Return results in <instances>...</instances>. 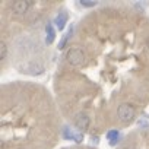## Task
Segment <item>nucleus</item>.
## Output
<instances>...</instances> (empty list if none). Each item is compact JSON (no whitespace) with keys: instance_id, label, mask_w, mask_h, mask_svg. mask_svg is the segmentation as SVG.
I'll return each instance as SVG.
<instances>
[{"instance_id":"6","label":"nucleus","mask_w":149,"mask_h":149,"mask_svg":"<svg viewBox=\"0 0 149 149\" xmlns=\"http://www.w3.org/2000/svg\"><path fill=\"white\" fill-rule=\"evenodd\" d=\"M67 13L64 12V10H60L58 12V15L56 16V26H57V29L58 31H61V29H64V26H66V24H67Z\"/></svg>"},{"instance_id":"10","label":"nucleus","mask_w":149,"mask_h":149,"mask_svg":"<svg viewBox=\"0 0 149 149\" xmlns=\"http://www.w3.org/2000/svg\"><path fill=\"white\" fill-rule=\"evenodd\" d=\"M74 134L76 133H73L72 130H70V127H64L63 129V136H64V139H69V140H74Z\"/></svg>"},{"instance_id":"5","label":"nucleus","mask_w":149,"mask_h":149,"mask_svg":"<svg viewBox=\"0 0 149 149\" xmlns=\"http://www.w3.org/2000/svg\"><path fill=\"white\" fill-rule=\"evenodd\" d=\"M31 5H32V2H29V0H18V2L13 3L12 9L16 15H24L31 8Z\"/></svg>"},{"instance_id":"12","label":"nucleus","mask_w":149,"mask_h":149,"mask_svg":"<svg viewBox=\"0 0 149 149\" xmlns=\"http://www.w3.org/2000/svg\"><path fill=\"white\" fill-rule=\"evenodd\" d=\"M0 47H2V53H0V58H5L6 57V53H8V48H6V44L5 42H2V44H0Z\"/></svg>"},{"instance_id":"14","label":"nucleus","mask_w":149,"mask_h":149,"mask_svg":"<svg viewBox=\"0 0 149 149\" xmlns=\"http://www.w3.org/2000/svg\"><path fill=\"white\" fill-rule=\"evenodd\" d=\"M139 124H142L140 127H148V126H149V123H146V121H143V120H140V121H139Z\"/></svg>"},{"instance_id":"1","label":"nucleus","mask_w":149,"mask_h":149,"mask_svg":"<svg viewBox=\"0 0 149 149\" xmlns=\"http://www.w3.org/2000/svg\"><path fill=\"white\" fill-rule=\"evenodd\" d=\"M66 58L67 61L72 64V66H82L85 63V53L82 48H78V47H73L67 51L66 54Z\"/></svg>"},{"instance_id":"13","label":"nucleus","mask_w":149,"mask_h":149,"mask_svg":"<svg viewBox=\"0 0 149 149\" xmlns=\"http://www.w3.org/2000/svg\"><path fill=\"white\" fill-rule=\"evenodd\" d=\"M82 140H84V134H82V133H76V134H74V142L81 143Z\"/></svg>"},{"instance_id":"8","label":"nucleus","mask_w":149,"mask_h":149,"mask_svg":"<svg viewBox=\"0 0 149 149\" xmlns=\"http://www.w3.org/2000/svg\"><path fill=\"white\" fill-rule=\"evenodd\" d=\"M45 32H47V37H45V44H51L54 41V37H56V32L53 29V25L50 22H47L45 25Z\"/></svg>"},{"instance_id":"3","label":"nucleus","mask_w":149,"mask_h":149,"mask_svg":"<svg viewBox=\"0 0 149 149\" xmlns=\"http://www.w3.org/2000/svg\"><path fill=\"white\" fill-rule=\"evenodd\" d=\"M89 123H91L89 116H88V114H84V113L78 114L76 118H74V126H76V129H78L81 133H84V132L89 127Z\"/></svg>"},{"instance_id":"9","label":"nucleus","mask_w":149,"mask_h":149,"mask_svg":"<svg viewBox=\"0 0 149 149\" xmlns=\"http://www.w3.org/2000/svg\"><path fill=\"white\" fill-rule=\"evenodd\" d=\"M73 35V26H70V29H69V34H66L63 38H61V41H60V44H58V48L61 50V48H64V45H66V42L70 40V37Z\"/></svg>"},{"instance_id":"2","label":"nucleus","mask_w":149,"mask_h":149,"mask_svg":"<svg viewBox=\"0 0 149 149\" xmlns=\"http://www.w3.org/2000/svg\"><path fill=\"white\" fill-rule=\"evenodd\" d=\"M117 114H118V118L123 121V123H130L133 118H134V114H136V110L133 105L130 104H121L117 110Z\"/></svg>"},{"instance_id":"15","label":"nucleus","mask_w":149,"mask_h":149,"mask_svg":"<svg viewBox=\"0 0 149 149\" xmlns=\"http://www.w3.org/2000/svg\"><path fill=\"white\" fill-rule=\"evenodd\" d=\"M146 44H148V47H149V38H148V41H146Z\"/></svg>"},{"instance_id":"16","label":"nucleus","mask_w":149,"mask_h":149,"mask_svg":"<svg viewBox=\"0 0 149 149\" xmlns=\"http://www.w3.org/2000/svg\"><path fill=\"white\" fill-rule=\"evenodd\" d=\"M124 149H126V148H124Z\"/></svg>"},{"instance_id":"7","label":"nucleus","mask_w":149,"mask_h":149,"mask_svg":"<svg viewBox=\"0 0 149 149\" xmlns=\"http://www.w3.org/2000/svg\"><path fill=\"white\" fill-rule=\"evenodd\" d=\"M107 137H108V142H110V145H111V146L117 145V143L120 142V139H121V136H120L118 130H110V132L107 133Z\"/></svg>"},{"instance_id":"11","label":"nucleus","mask_w":149,"mask_h":149,"mask_svg":"<svg viewBox=\"0 0 149 149\" xmlns=\"http://www.w3.org/2000/svg\"><path fill=\"white\" fill-rule=\"evenodd\" d=\"M79 5H81V6H84V8H92V6H95V5H97V2H85V0H81Z\"/></svg>"},{"instance_id":"4","label":"nucleus","mask_w":149,"mask_h":149,"mask_svg":"<svg viewBox=\"0 0 149 149\" xmlns=\"http://www.w3.org/2000/svg\"><path fill=\"white\" fill-rule=\"evenodd\" d=\"M19 70H22L24 73H28V74H41L42 72H44V67H42V64H40V63H28V64H25V66H22Z\"/></svg>"}]
</instances>
